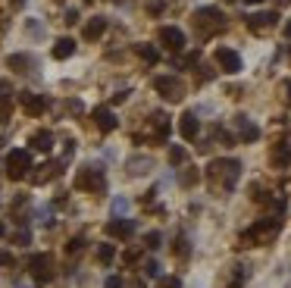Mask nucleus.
I'll return each mask as SVG.
<instances>
[{
    "label": "nucleus",
    "mask_w": 291,
    "mask_h": 288,
    "mask_svg": "<svg viewBox=\"0 0 291 288\" xmlns=\"http://www.w3.org/2000/svg\"><path fill=\"white\" fill-rule=\"evenodd\" d=\"M50 53H53V60H69V56L75 53V41L72 38H56Z\"/></svg>",
    "instance_id": "nucleus-19"
},
{
    "label": "nucleus",
    "mask_w": 291,
    "mask_h": 288,
    "mask_svg": "<svg viewBox=\"0 0 291 288\" xmlns=\"http://www.w3.org/2000/svg\"><path fill=\"white\" fill-rule=\"evenodd\" d=\"M85 245H88V241L81 238V235L69 238V245H66V254H69V257H75V254H81V251H85Z\"/></svg>",
    "instance_id": "nucleus-27"
},
{
    "label": "nucleus",
    "mask_w": 291,
    "mask_h": 288,
    "mask_svg": "<svg viewBox=\"0 0 291 288\" xmlns=\"http://www.w3.org/2000/svg\"><path fill=\"white\" fill-rule=\"evenodd\" d=\"M276 25H279V13H276V9L248 16V28H251V31H270V28H276Z\"/></svg>",
    "instance_id": "nucleus-10"
},
{
    "label": "nucleus",
    "mask_w": 291,
    "mask_h": 288,
    "mask_svg": "<svg viewBox=\"0 0 291 288\" xmlns=\"http://www.w3.org/2000/svg\"><path fill=\"white\" fill-rule=\"evenodd\" d=\"M63 22H66V25H75V22H78V13H75V9H69Z\"/></svg>",
    "instance_id": "nucleus-37"
},
{
    "label": "nucleus",
    "mask_w": 291,
    "mask_h": 288,
    "mask_svg": "<svg viewBox=\"0 0 291 288\" xmlns=\"http://www.w3.org/2000/svg\"><path fill=\"white\" fill-rule=\"evenodd\" d=\"M97 260L110 267V263L116 260V245H100V248H97Z\"/></svg>",
    "instance_id": "nucleus-26"
},
{
    "label": "nucleus",
    "mask_w": 291,
    "mask_h": 288,
    "mask_svg": "<svg viewBox=\"0 0 291 288\" xmlns=\"http://www.w3.org/2000/svg\"><path fill=\"white\" fill-rule=\"evenodd\" d=\"M216 63H219V69H223L226 75L241 72V56L232 50V47H216Z\"/></svg>",
    "instance_id": "nucleus-9"
},
{
    "label": "nucleus",
    "mask_w": 291,
    "mask_h": 288,
    "mask_svg": "<svg viewBox=\"0 0 291 288\" xmlns=\"http://www.w3.org/2000/svg\"><path fill=\"white\" fill-rule=\"evenodd\" d=\"M179 182H182L185 188H191V185H197V182H201V169H197L194 163H191V166H185V169H182V176H179Z\"/></svg>",
    "instance_id": "nucleus-23"
},
{
    "label": "nucleus",
    "mask_w": 291,
    "mask_h": 288,
    "mask_svg": "<svg viewBox=\"0 0 291 288\" xmlns=\"http://www.w3.org/2000/svg\"><path fill=\"white\" fill-rule=\"evenodd\" d=\"M6 66L16 69V72H28V69H34V56H28V53H13V56H6Z\"/></svg>",
    "instance_id": "nucleus-20"
},
{
    "label": "nucleus",
    "mask_w": 291,
    "mask_h": 288,
    "mask_svg": "<svg viewBox=\"0 0 291 288\" xmlns=\"http://www.w3.org/2000/svg\"><path fill=\"white\" fill-rule=\"evenodd\" d=\"M207 176H210L213 185H216V182H223V188H226V191H235L238 176H241V163H238V160H229V157L213 160L210 169H207Z\"/></svg>",
    "instance_id": "nucleus-2"
},
{
    "label": "nucleus",
    "mask_w": 291,
    "mask_h": 288,
    "mask_svg": "<svg viewBox=\"0 0 291 288\" xmlns=\"http://www.w3.org/2000/svg\"><path fill=\"white\" fill-rule=\"evenodd\" d=\"M288 63H291V47H288Z\"/></svg>",
    "instance_id": "nucleus-45"
},
{
    "label": "nucleus",
    "mask_w": 291,
    "mask_h": 288,
    "mask_svg": "<svg viewBox=\"0 0 291 288\" xmlns=\"http://www.w3.org/2000/svg\"><path fill=\"white\" fill-rule=\"evenodd\" d=\"M229 3H232V0H229Z\"/></svg>",
    "instance_id": "nucleus-46"
},
{
    "label": "nucleus",
    "mask_w": 291,
    "mask_h": 288,
    "mask_svg": "<svg viewBox=\"0 0 291 288\" xmlns=\"http://www.w3.org/2000/svg\"><path fill=\"white\" fill-rule=\"evenodd\" d=\"M103 31H107V19H103V16H94L91 22H85V28H81V38H85V41H97Z\"/></svg>",
    "instance_id": "nucleus-18"
},
{
    "label": "nucleus",
    "mask_w": 291,
    "mask_h": 288,
    "mask_svg": "<svg viewBox=\"0 0 291 288\" xmlns=\"http://www.w3.org/2000/svg\"><path fill=\"white\" fill-rule=\"evenodd\" d=\"M125 207H129V201H125V198H116V201H113V213H122Z\"/></svg>",
    "instance_id": "nucleus-35"
},
{
    "label": "nucleus",
    "mask_w": 291,
    "mask_h": 288,
    "mask_svg": "<svg viewBox=\"0 0 291 288\" xmlns=\"http://www.w3.org/2000/svg\"><path fill=\"white\" fill-rule=\"evenodd\" d=\"M31 147H34V151H41V154H47L53 147V135L50 132H34L31 135Z\"/></svg>",
    "instance_id": "nucleus-22"
},
{
    "label": "nucleus",
    "mask_w": 291,
    "mask_h": 288,
    "mask_svg": "<svg viewBox=\"0 0 291 288\" xmlns=\"http://www.w3.org/2000/svg\"><path fill=\"white\" fill-rule=\"evenodd\" d=\"M235 129H238V138H241L244 144L260 141V129H257V125H254L248 116H238V119H235Z\"/></svg>",
    "instance_id": "nucleus-13"
},
{
    "label": "nucleus",
    "mask_w": 291,
    "mask_h": 288,
    "mask_svg": "<svg viewBox=\"0 0 291 288\" xmlns=\"http://www.w3.org/2000/svg\"><path fill=\"white\" fill-rule=\"evenodd\" d=\"M75 188L81 191H103L107 188V176H103L100 166H81L75 176Z\"/></svg>",
    "instance_id": "nucleus-5"
},
{
    "label": "nucleus",
    "mask_w": 291,
    "mask_h": 288,
    "mask_svg": "<svg viewBox=\"0 0 291 288\" xmlns=\"http://www.w3.org/2000/svg\"><path fill=\"white\" fill-rule=\"evenodd\" d=\"M144 273L150 276V279H157V276H160V263H157V260H147V263H144Z\"/></svg>",
    "instance_id": "nucleus-30"
},
{
    "label": "nucleus",
    "mask_w": 291,
    "mask_h": 288,
    "mask_svg": "<svg viewBox=\"0 0 291 288\" xmlns=\"http://www.w3.org/2000/svg\"><path fill=\"white\" fill-rule=\"evenodd\" d=\"M270 160H273L276 169H288L291 166V144L288 141H279L273 151H270Z\"/></svg>",
    "instance_id": "nucleus-14"
},
{
    "label": "nucleus",
    "mask_w": 291,
    "mask_h": 288,
    "mask_svg": "<svg viewBox=\"0 0 291 288\" xmlns=\"http://www.w3.org/2000/svg\"><path fill=\"white\" fill-rule=\"evenodd\" d=\"M125 97H129V91H119V94H113V103H122Z\"/></svg>",
    "instance_id": "nucleus-38"
},
{
    "label": "nucleus",
    "mask_w": 291,
    "mask_h": 288,
    "mask_svg": "<svg viewBox=\"0 0 291 288\" xmlns=\"http://www.w3.org/2000/svg\"><path fill=\"white\" fill-rule=\"evenodd\" d=\"M279 229H282V220H279V216H266V220H257L251 229H244V232H241L238 245H244V248H251V245H266L270 238L279 235Z\"/></svg>",
    "instance_id": "nucleus-1"
},
{
    "label": "nucleus",
    "mask_w": 291,
    "mask_h": 288,
    "mask_svg": "<svg viewBox=\"0 0 291 288\" xmlns=\"http://www.w3.org/2000/svg\"><path fill=\"white\" fill-rule=\"evenodd\" d=\"M103 288H125V282L119 279V276H110V279L103 282Z\"/></svg>",
    "instance_id": "nucleus-34"
},
{
    "label": "nucleus",
    "mask_w": 291,
    "mask_h": 288,
    "mask_svg": "<svg viewBox=\"0 0 291 288\" xmlns=\"http://www.w3.org/2000/svg\"><path fill=\"white\" fill-rule=\"evenodd\" d=\"M157 288H182V279H176V276H166V279H160Z\"/></svg>",
    "instance_id": "nucleus-29"
},
{
    "label": "nucleus",
    "mask_w": 291,
    "mask_h": 288,
    "mask_svg": "<svg viewBox=\"0 0 291 288\" xmlns=\"http://www.w3.org/2000/svg\"><path fill=\"white\" fill-rule=\"evenodd\" d=\"M160 41H163V47L172 50V53H179L185 44H188V41H185V31L176 28V25H163L160 28Z\"/></svg>",
    "instance_id": "nucleus-8"
},
{
    "label": "nucleus",
    "mask_w": 291,
    "mask_h": 288,
    "mask_svg": "<svg viewBox=\"0 0 291 288\" xmlns=\"http://www.w3.org/2000/svg\"><path fill=\"white\" fill-rule=\"evenodd\" d=\"M135 50H138V56H141L144 63H157V60H160V50L154 47V44H138Z\"/></svg>",
    "instance_id": "nucleus-24"
},
{
    "label": "nucleus",
    "mask_w": 291,
    "mask_h": 288,
    "mask_svg": "<svg viewBox=\"0 0 291 288\" xmlns=\"http://www.w3.org/2000/svg\"><path fill=\"white\" fill-rule=\"evenodd\" d=\"M19 103H22V110H25L28 116H41V113L47 110V100H44L41 94H31V91H22Z\"/></svg>",
    "instance_id": "nucleus-11"
},
{
    "label": "nucleus",
    "mask_w": 291,
    "mask_h": 288,
    "mask_svg": "<svg viewBox=\"0 0 291 288\" xmlns=\"http://www.w3.org/2000/svg\"><path fill=\"white\" fill-rule=\"evenodd\" d=\"M285 91H288V94H285V97H288V100H291V85H285Z\"/></svg>",
    "instance_id": "nucleus-43"
},
{
    "label": "nucleus",
    "mask_w": 291,
    "mask_h": 288,
    "mask_svg": "<svg viewBox=\"0 0 291 288\" xmlns=\"http://www.w3.org/2000/svg\"><path fill=\"white\" fill-rule=\"evenodd\" d=\"M185 160H188L185 147H182V144H172V147H169V163H172V166H182Z\"/></svg>",
    "instance_id": "nucleus-25"
},
{
    "label": "nucleus",
    "mask_w": 291,
    "mask_h": 288,
    "mask_svg": "<svg viewBox=\"0 0 291 288\" xmlns=\"http://www.w3.org/2000/svg\"><path fill=\"white\" fill-rule=\"evenodd\" d=\"M144 245H147L150 251H157V248L163 245V235H160V232H147V235H144Z\"/></svg>",
    "instance_id": "nucleus-28"
},
{
    "label": "nucleus",
    "mask_w": 291,
    "mask_h": 288,
    "mask_svg": "<svg viewBox=\"0 0 291 288\" xmlns=\"http://www.w3.org/2000/svg\"><path fill=\"white\" fill-rule=\"evenodd\" d=\"M13 254H9V251H3V248H0V267H13Z\"/></svg>",
    "instance_id": "nucleus-32"
},
{
    "label": "nucleus",
    "mask_w": 291,
    "mask_h": 288,
    "mask_svg": "<svg viewBox=\"0 0 291 288\" xmlns=\"http://www.w3.org/2000/svg\"><path fill=\"white\" fill-rule=\"evenodd\" d=\"M282 31H285V38L291 41V22H285V28H282Z\"/></svg>",
    "instance_id": "nucleus-40"
},
{
    "label": "nucleus",
    "mask_w": 291,
    "mask_h": 288,
    "mask_svg": "<svg viewBox=\"0 0 291 288\" xmlns=\"http://www.w3.org/2000/svg\"><path fill=\"white\" fill-rule=\"evenodd\" d=\"M107 235H110V238H132V235H135V220L116 216L113 223H107Z\"/></svg>",
    "instance_id": "nucleus-12"
},
{
    "label": "nucleus",
    "mask_w": 291,
    "mask_h": 288,
    "mask_svg": "<svg viewBox=\"0 0 291 288\" xmlns=\"http://www.w3.org/2000/svg\"><path fill=\"white\" fill-rule=\"evenodd\" d=\"M163 6H166V3H163V0H147V13H163Z\"/></svg>",
    "instance_id": "nucleus-31"
},
{
    "label": "nucleus",
    "mask_w": 291,
    "mask_h": 288,
    "mask_svg": "<svg viewBox=\"0 0 291 288\" xmlns=\"http://www.w3.org/2000/svg\"><path fill=\"white\" fill-rule=\"evenodd\" d=\"M244 3H248V6H257V3H263V0H244Z\"/></svg>",
    "instance_id": "nucleus-41"
},
{
    "label": "nucleus",
    "mask_w": 291,
    "mask_h": 288,
    "mask_svg": "<svg viewBox=\"0 0 291 288\" xmlns=\"http://www.w3.org/2000/svg\"><path fill=\"white\" fill-rule=\"evenodd\" d=\"M150 122H154V141H157V144H166V141H169V116L154 113V116H150Z\"/></svg>",
    "instance_id": "nucleus-17"
},
{
    "label": "nucleus",
    "mask_w": 291,
    "mask_h": 288,
    "mask_svg": "<svg viewBox=\"0 0 291 288\" xmlns=\"http://www.w3.org/2000/svg\"><path fill=\"white\" fill-rule=\"evenodd\" d=\"M179 132L185 141H191V138H197V132H201V122H197V116L188 110V113H182V119H179Z\"/></svg>",
    "instance_id": "nucleus-16"
},
{
    "label": "nucleus",
    "mask_w": 291,
    "mask_h": 288,
    "mask_svg": "<svg viewBox=\"0 0 291 288\" xmlns=\"http://www.w3.org/2000/svg\"><path fill=\"white\" fill-rule=\"evenodd\" d=\"M91 116H94V122H97V129H100V132H113L116 125H119V119H116V113H113L110 107H97L94 113H91Z\"/></svg>",
    "instance_id": "nucleus-15"
},
{
    "label": "nucleus",
    "mask_w": 291,
    "mask_h": 288,
    "mask_svg": "<svg viewBox=\"0 0 291 288\" xmlns=\"http://www.w3.org/2000/svg\"><path fill=\"white\" fill-rule=\"evenodd\" d=\"M154 91L160 97L172 100V103H179L185 97V85H182V78H176V75H157L154 78Z\"/></svg>",
    "instance_id": "nucleus-6"
},
{
    "label": "nucleus",
    "mask_w": 291,
    "mask_h": 288,
    "mask_svg": "<svg viewBox=\"0 0 291 288\" xmlns=\"http://www.w3.org/2000/svg\"><path fill=\"white\" fill-rule=\"evenodd\" d=\"M122 260H125V263H135V260H138V251H129V254H125Z\"/></svg>",
    "instance_id": "nucleus-39"
},
{
    "label": "nucleus",
    "mask_w": 291,
    "mask_h": 288,
    "mask_svg": "<svg viewBox=\"0 0 291 288\" xmlns=\"http://www.w3.org/2000/svg\"><path fill=\"white\" fill-rule=\"evenodd\" d=\"M3 166H6V179H25L28 176V169H31V151H25V147H16V151H9L6 160H3Z\"/></svg>",
    "instance_id": "nucleus-3"
},
{
    "label": "nucleus",
    "mask_w": 291,
    "mask_h": 288,
    "mask_svg": "<svg viewBox=\"0 0 291 288\" xmlns=\"http://www.w3.org/2000/svg\"><path fill=\"white\" fill-rule=\"evenodd\" d=\"M63 163H47V166H41V172H34V176H31V182H34V185H44V182H50L53 176H60V169Z\"/></svg>",
    "instance_id": "nucleus-21"
},
{
    "label": "nucleus",
    "mask_w": 291,
    "mask_h": 288,
    "mask_svg": "<svg viewBox=\"0 0 291 288\" xmlns=\"http://www.w3.org/2000/svg\"><path fill=\"white\" fill-rule=\"evenodd\" d=\"M185 251H188V241H185V235H179L176 238V254H185Z\"/></svg>",
    "instance_id": "nucleus-36"
},
{
    "label": "nucleus",
    "mask_w": 291,
    "mask_h": 288,
    "mask_svg": "<svg viewBox=\"0 0 291 288\" xmlns=\"http://www.w3.org/2000/svg\"><path fill=\"white\" fill-rule=\"evenodd\" d=\"M28 270H31V276H34V282H38V285H47L53 279V260H50V254H31L28 257Z\"/></svg>",
    "instance_id": "nucleus-7"
},
{
    "label": "nucleus",
    "mask_w": 291,
    "mask_h": 288,
    "mask_svg": "<svg viewBox=\"0 0 291 288\" xmlns=\"http://www.w3.org/2000/svg\"><path fill=\"white\" fill-rule=\"evenodd\" d=\"M13 241H16V245H28V241H31V235L25 232V229H19V232L13 235Z\"/></svg>",
    "instance_id": "nucleus-33"
},
{
    "label": "nucleus",
    "mask_w": 291,
    "mask_h": 288,
    "mask_svg": "<svg viewBox=\"0 0 291 288\" xmlns=\"http://www.w3.org/2000/svg\"><path fill=\"white\" fill-rule=\"evenodd\" d=\"M13 3H16V6H22V3H25V0H13Z\"/></svg>",
    "instance_id": "nucleus-44"
},
{
    "label": "nucleus",
    "mask_w": 291,
    "mask_h": 288,
    "mask_svg": "<svg viewBox=\"0 0 291 288\" xmlns=\"http://www.w3.org/2000/svg\"><path fill=\"white\" fill-rule=\"evenodd\" d=\"M194 25L201 28L204 34H210V31H219V28L226 25V13H223L219 6H201V9L194 13Z\"/></svg>",
    "instance_id": "nucleus-4"
},
{
    "label": "nucleus",
    "mask_w": 291,
    "mask_h": 288,
    "mask_svg": "<svg viewBox=\"0 0 291 288\" xmlns=\"http://www.w3.org/2000/svg\"><path fill=\"white\" fill-rule=\"evenodd\" d=\"M276 3H279V6H288V3H291V0H276Z\"/></svg>",
    "instance_id": "nucleus-42"
}]
</instances>
